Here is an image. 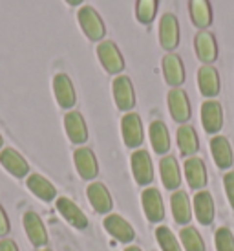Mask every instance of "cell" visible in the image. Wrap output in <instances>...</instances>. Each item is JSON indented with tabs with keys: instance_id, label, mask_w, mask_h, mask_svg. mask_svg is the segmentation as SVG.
<instances>
[{
	"instance_id": "cell-1",
	"label": "cell",
	"mask_w": 234,
	"mask_h": 251,
	"mask_svg": "<svg viewBox=\"0 0 234 251\" xmlns=\"http://www.w3.org/2000/svg\"><path fill=\"white\" fill-rule=\"evenodd\" d=\"M77 19H79V24H81V29L84 31V35L88 37L90 41H101L106 33V28H104V22L101 19V15L97 13L92 6H83L77 13Z\"/></svg>"
},
{
	"instance_id": "cell-2",
	"label": "cell",
	"mask_w": 234,
	"mask_h": 251,
	"mask_svg": "<svg viewBox=\"0 0 234 251\" xmlns=\"http://www.w3.org/2000/svg\"><path fill=\"white\" fill-rule=\"evenodd\" d=\"M121 132H123L124 145L136 149L145 140V130H143V121L136 112L124 114L121 119Z\"/></svg>"
},
{
	"instance_id": "cell-3",
	"label": "cell",
	"mask_w": 234,
	"mask_h": 251,
	"mask_svg": "<svg viewBox=\"0 0 234 251\" xmlns=\"http://www.w3.org/2000/svg\"><path fill=\"white\" fill-rule=\"evenodd\" d=\"M97 57L108 74H119L124 68V59L121 51L112 41H101L97 44Z\"/></svg>"
},
{
	"instance_id": "cell-4",
	"label": "cell",
	"mask_w": 234,
	"mask_h": 251,
	"mask_svg": "<svg viewBox=\"0 0 234 251\" xmlns=\"http://www.w3.org/2000/svg\"><path fill=\"white\" fill-rule=\"evenodd\" d=\"M112 92H114V101L119 110L126 112L136 106V92H134L130 77L117 75L112 83Z\"/></svg>"
},
{
	"instance_id": "cell-5",
	"label": "cell",
	"mask_w": 234,
	"mask_h": 251,
	"mask_svg": "<svg viewBox=\"0 0 234 251\" xmlns=\"http://www.w3.org/2000/svg\"><path fill=\"white\" fill-rule=\"evenodd\" d=\"M130 165H132V175L136 178L139 185H148L154 181V167H152V158L150 154L139 149L132 154L130 158Z\"/></svg>"
},
{
	"instance_id": "cell-6",
	"label": "cell",
	"mask_w": 234,
	"mask_h": 251,
	"mask_svg": "<svg viewBox=\"0 0 234 251\" xmlns=\"http://www.w3.org/2000/svg\"><path fill=\"white\" fill-rule=\"evenodd\" d=\"M168 110H170L172 119L178 121V123L185 125L187 121L190 119L192 110H190V101H188V96H187L185 90L172 88L168 92Z\"/></svg>"
},
{
	"instance_id": "cell-7",
	"label": "cell",
	"mask_w": 234,
	"mask_h": 251,
	"mask_svg": "<svg viewBox=\"0 0 234 251\" xmlns=\"http://www.w3.org/2000/svg\"><path fill=\"white\" fill-rule=\"evenodd\" d=\"M73 161H75L77 173L83 180H94L99 175V163H97L95 154L88 147H79L73 152Z\"/></svg>"
},
{
	"instance_id": "cell-8",
	"label": "cell",
	"mask_w": 234,
	"mask_h": 251,
	"mask_svg": "<svg viewBox=\"0 0 234 251\" xmlns=\"http://www.w3.org/2000/svg\"><path fill=\"white\" fill-rule=\"evenodd\" d=\"M24 229H26V235H28L29 242L35 246V248H44L48 244V231H46V226L42 222V218L35 211H28L24 213Z\"/></svg>"
},
{
	"instance_id": "cell-9",
	"label": "cell",
	"mask_w": 234,
	"mask_h": 251,
	"mask_svg": "<svg viewBox=\"0 0 234 251\" xmlns=\"http://www.w3.org/2000/svg\"><path fill=\"white\" fill-rule=\"evenodd\" d=\"M53 94H55V99L59 106L68 110L77 103V94L75 88H73V83L66 74H57L53 77Z\"/></svg>"
},
{
	"instance_id": "cell-10",
	"label": "cell",
	"mask_w": 234,
	"mask_h": 251,
	"mask_svg": "<svg viewBox=\"0 0 234 251\" xmlns=\"http://www.w3.org/2000/svg\"><path fill=\"white\" fill-rule=\"evenodd\" d=\"M141 203H143L145 216L150 222H161L165 218V205H163V198L158 189H145L141 193Z\"/></svg>"
},
{
	"instance_id": "cell-11",
	"label": "cell",
	"mask_w": 234,
	"mask_h": 251,
	"mask_svg": "<svg viewBox=\"0 0 234 251\" xmlns=\"http://www.w3.org/2000/svg\"><path fill=\"white\" fill-rule=\"evenodd\" d=\"M57 211H59L62 215V218H64L70 226H73L75 229H84V227L88 226V216L84 215L83 209H81L73 200H70L66 196L57 198Z\"/></svg>"
},
{
	"instance_id": "cell-12",
	"label": "cell",
	"mask_w": 234,
	"mask_h": 251,
	"mask_svg": "<svg viewBox=\"0 0 234 251\" xmlns=\"http://www.w3.org/2000/svg\"><path fill=\"white\" fill-rule=\"evenodd\" d=\"M0 165L15 178H24L29 173V165L26 158L21 152H17L15 149H11V147H7L0 152Z\"/></svg>"
},
{
	"instance_id": "cell-13",
	"label": "cell",
	"mask_w": 234,
	"mask_h": 251,
	"mask_svg": "<svg viewBox=\"0 0 234 251\" xmlns=\"http://www.w3.org/2000/svg\"><path fill=\"white\" fill-rule=\"evenodd\" d=\"M159 42L168 51H172L179 44V22L172 13L161 17L159 22Z\"/></svg>"
},
{
	"instance_id": "cell-14",
	"label": "cell",
	"mask_w": 234,
	"mask_h": 251,
	"mask_svg": "<svg viewBox=\"0 0 234 251\" xmlns=\"http://www.w3.org/2000/svg\"><path fill=\"white\" fill-rule=\"evenodd\" d=\"M86 195H88L90 205L97 211V213H110L114 207V200H112L110 191L106 189L104 183L101 181H94L90 183L86 189Z\"/></svg>"
},
{
	"instance_id": "cell-15",
	"label": "cell",
	"mask_w": 234,
	"mask_h": 251,
	"mask_svg": "<svg viewBox=\"0 0 234 251\" xmlns=\"http://www.w3.org/2000/svg\"><path fill=\"white\" fill-rule=\"evenodd\" d=\"M201 123L209 134H216L223 126V108L218 101H205L201 105Z\"/></svg>"
},
{
	"instance_id": "cell-16",
	"label": "cell",
	"mask_w": 234,
	"mask_h": 251,
	"mask_svg": "<svg viewBox=\"0 0 234 251\" xmlns=\"http://www.w3.org/2000/svg\"><path fill=\"white\" fill-rule=\"evenodd\" d=\"M64 128H66L70 141L75 145H81L88 140V126H86V121L81 112H68L64 116Z\"/></svg>"
},
{
	"instance_id": "cell-17",
	"label": "cell",
	"mask_w": 234,
	"mask_h": 251,
	"mask_svg": "<svg viewBox=\"0 0 234 251\" xmlns=\"http://www.w3.org/2000/svg\"><path fill=\"white\" fill-rule=\"evenodd\" d=\"M198 86H200V92L205 98H216L221 88L218 70L211 64H203L198 72Z\"/></svg>"
},
{
	"instance_id": "cell-18",
	"label": "cell",
	"mask_w": 234,
	"mask_h": 251,
	"mask_svg": "<svg viewBox=\"0 0 234 251\" xmlns=\"http://www.w3.org/2000/svg\"><path fill=\"white\" fill-rule=\"evenodd\" d=\"M104 229L110 233L112 237L117 238L119 242H132L136 238V229L132 227L123 216L119 215H108L104 218Z\"/></svg>"
},
{
	"instance_id": "cell-19",
	"label": "cell",
	"mask_w": 234,
	"mask_h": 251,
	"mask_svg": "<svg viewBox=\"0 0 234 251\" xmlns=\"http://www.w3.org/2000/svg\"><path fill=\"white\" fill-rule=\"evenodd\" d=\"M163 75H165V81L172 88H178L179 84H183V81H185V66H183L181 57L176 55V53H166L163 57Z\"/></svg>"
},
{
	"instance_id": "cell-20",
	"label": "cell",
	"mask_w": 234,
	"mask_h": 251,
	"mask_svg": "<svg viewBox=\"0 0 234 251\" xmlns=\"http://www.w3.org/2000/svg\"><path fill=\"white\" fill-rule=\"evenodd\" d=\"M194 46H196V53L200 57L201 63L211 64L216 61L218 57V44L212 33H209L207 29H201L200 33L194 39Z\"/></svg>"
},
{
	"instance_id": "cell-21",
	"label": "cell",
	"mask_w": 234,
	"mask_h": 251,
	"mask_svg": "<svg viewBox=\"0 0 234 251\" xmlns=\"http://www.w3.org/2000/svg\"><path fill=\"white\" fill-rule=\"evenodd\" d=\"M211 152H212L214 161H216V165L220 169L233 167L234 163L233 147H231V143H229V140L225 136H214L212 140H211Z\"/></svg>"
},
{
	"instance_id": "cell-22",
	"label": "cell",
	"mask_w": 234,
	"mask_h": 251,
	"mask_svg": "<svg viewBox=\"0 0 234 251\" xmlns=\"http://www.w3.org/2000/svg\"><path fill=\"white\" fill-rule=\"evenodd\" d=\"M26 185L28 189L33 193L39 200L42 202H51V200H55L57 198V189L55 185L48 180V178H44L42 175H29L28 180H26Z\"/></svg>"
},
{
	"instance_id": "cell-23",
	"label": "cell",
	"mask_w": 234,
	"mask_h": 251,
	"mask_svg": "<svg viewBox=\"0 0 234 251\" xmlns=\"http://www.w3.org/2000/svg\"><path fill=\"white\" fill-rule=\"evenodd\" d=\"M185 176L192 189H201L207 185V167L201 158L190 156L185 160Z\"/></svg>"
},
{
	"instance_id": "cell-24",
	"label": "cell",
	"mask_w": 234,
	"mask_h": 251,
	"mask_svg": "<svg viewBox=\"0 0 234 251\" xmlns=\"http://www.w3.org/2000/svg\"><path fill=\"white\" fill-rule=\"evenodd\" d=\"M170 207H172L174 220L181 226H187L192 220V207H190V200L187 196L185 191H176L170 198Z\"/></svg>"
},
{
	"instance_id": "cell-25",
	"label": "cell",
	"mask_w": 234,
	"mask_h": 251,
	"mask_svg": "<svg viewBox=\"0 0 234 251\" xmlns=\"http://www.w3.org/2000/svg\"><path fill=\"white\" fill-rule=\"evenodd\" d=\"M159 171H161V180L166 189H178L181 185V171H179L178 160L174 156H165L161 163H159Z\"/></svg>"
},
{
	"instance_id": "cell-26",
	"label": "cell",
	"mask_w": 234,
	"mask_h": 251,
	"mask_svg": "<svg viewBox=\"0 0 234 251\" xmlns=\"http://www.w3.org/2000/svg\"><path fill=\"white\" fill-rule=\"evenodd\" d=\"M194 213L203 226H209L214 220V200L209 191H200L194 196Z\"/></svg>"
},
{
	"instance_id": "cell-27",
	"label": "cell",
	"mask_w": 234,
	"mask_h": 251,
	"mask_svg": "<svg viewBox=\"0 0 234 251\" xmlns=\"http://www.w3.org/2000/svg\"><path fill=\"white\" fill-rule=\"evenodd\" d=\"M148 134H150V143L152 149L158 154H166L168 149H170V134H168V128L163 121H152L150 128H148Z\"/></svg>"
},
{
	"instance_id": "cell-28",
	"label": "cell",
	"mask_w": 234,
	"mask_h": 251,
	"mask_svg": "<svg viewBox=\"0 0 234 251\" xmlns=\"http://www.w3.org/2000/svg\"><path fill=\"white\" fill-rule=\"evenodd\" d=\"M178 147L179 152L183 156H192L198 152L200 149V140H198V134L194 130V126L190 125H181L178 128Z\"/></svg>"
},
{
	"instance_id": "cell-29",
	"label": "cell",
	"mask_w": 234,
	"mask_h": 251,
	"mask_svg": "<svg viewBox=\"0 0 234 251\" xmlns=\"http://www.w3.org/2000/svg\"><path fill=\"white\" fill-rule=\"evenodd\" d=\"M190 17L198 28L205 29L212 22V9L209 0H190Z\"/></svg>"
},
{
	"instance_id": "cell-30",
	"label": "cell",
	"mask_w": 234,
	"mask_h": 251,
	"mask_svg": "<svg viewBox=\"0 0 234 251\" xmlns=\"http://www.w3.org/2000/svg\"><path fill=\"white\" fill-rule=\"evenodd\" d=\"M179 238H181V244L185 251H207V246L201 238L200 231L192 226H185L179 233Z\"/></svg>"
},
{
	"instance_id": "cell-31",
	"label": "cell",
	"mask_w": 234,
	"mask_h": 251,
	"mask_svg": "<svg viewBox=\"0 0 234 251\" xmlns=\"http://www.w3.org/2000/svg\"><path fill=\"white\" fill-rule=\"evenodd\" d=\"M156 238H158V244L161 246L163 251H183L178 238L174 237V233L166 226H159L156 229Z\"/></svg>"
},
{
	"instance_id": "cell-32",
	"label": "cell",
	"mask_w": 234,
	"mask_h": 251,
	"mask_svg": "<svg viewBox=\"0 0 234 251\" xmlns=\"http://www.w3.org/2000/svg\"><path fill=\"white\" fill-rule=\"evenodd\" d=\"M156 9H158V0H138V21L143 24H150L156 17Z\"/></svg>"
},
{
	"instance_id": "cell-33",
	"label": "cell",
	"mask_w": 234,
	"mask_h": 251,
	"mask_svg": "<svg viewBox=\"0 0 234 251\" xmlns=\"http://www.w3.org/2000/svg\"><path fill=\"white\" fill-rule=\"evenodd\" d=\"M214 242L218 251H234V235L229 227H220L216 231Z\"/></svg>"
},
{
	"instance_id": "cell-34",
	"label": "cell",
	"mask_w": 234,
	"mask_h": 251,
	"mask_svg": "<svg viewBox=\"0 0 234 251\" xmlns=\"http://www.w3.org/2000/svg\"><path fill=\"white\" fill-rule=\"evenodd\" d=\"M223 185H225V193H227L229 203H231V207L234 209V171H231V173L225 175Z\"/></svg>"
},
{
	"instance_id": "cell-35",
	"label": "cell",
	"mask_w": 234,
	"mask_h": 251,
	"mask_svg": "<svg viewBox=\"0 0 234 251\" xmlns=\"http://www.w3.org/2000/svg\"><path fill=\"white\" fill-rule=\"evenodd\" d=\"M11 229V224H9V218H7L4 207L0 205V237H6Z\"/></svg>"
},
{
	"instance_id": "cell-36",
	"label": "cell",
	"mask_w": 234,
	"mask_h": 251,
	"mask_svg": "<svg viewBox=\"0 0 234 251\" xmlns=\"http://www.w3.org/2000/svg\"><path fill=\"white\" fill-rule=\"evenodd\" d=\"M0 251H19V246L15 244L11 238H2L0 240Z\"/></svg>"
},
{
	"instance_id": "cell-37",
	"label": "cell",
	"mask_w": 234,
	"mask_h": 251,
	"mask_svg": "<svg viewBox=\"0 0 234 251\" xmlns=\"http://www.w3.org/2000/svg\"><path fill=\"white\" fill-rule=\"evenodd\" d=\"M66 2H68L70 6H79V4L83 2V0H66Z\"/></svg>"
},
{
	"instance_id": "cell-38",
	"label": "cell",
	"mask_w": 234,
	"mask_h": 251,
	"mask_svg": "<svg viewBox=\"0 0 234 251\" xmlns=\"http://www.w3.org/2000/svg\"><path fill=\"white\" fill-rule=\"evenodd\" d=\"M124 251H141V250H139V248H136V246H128Z\"/></svg>"
},
{
	"instance_id": "cell-39",
	"label": "cell",
	"mask_w": 234,
	"mask_h": 251,
	"mask_svg": "<svg viewBox=\"0 0 234 251\" xmlns=\"http://www.w3.org/2000/svg\"><path fill=\"white\" fill-rule=\"evenodd\" d=\"M2 143H4V141H2V136H0V147H2Z\"/></svg>"
},
{
	"instance_id": "cell-40",
	"label": "cell",
	"mask_w": 234,
	"mask_h": 251,
	"mask_svg": "<svg viewBox=\"0 0 234 251\" xmlns=\"http://www.w3.org/2000/svg\"><path fill=\"white\" fill-rule=\"evenodd\" d=\"M41 251H51V250H41Z\"/></svg>"
}]
</instances>
